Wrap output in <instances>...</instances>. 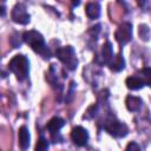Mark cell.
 I'll list each match as a JSON object with an SVG mask.
<instances>
[{"label":"cell","instance_id":"6da1fadb","mask_svg":"<svg viewBox=\"0 0 151 151\" xmlns=\"http://www.w3.org/2000/svg\"><path fill=\"white\" fill-rule=\"evenodd\" d=\"M22 39H24V41L27 45L31 46V48L34 52L39 53L42 58H45V59L51 58V52H50L48 47L46 46L45 39H44V37H42L41 33H39L38 31H34V29L27 31V32L24 33Z\"/></svg>","mask_w":151,"mask_h":151},{"label":"cell","instance_id":"7a4b0ae2","mask_svg":"<svg viewBox=\"0 0 151 151\" xmlns=\"http://www.w3.org/2000/svg\"><path fill=\"white\" fill-rule=\"evenodd\" d=\"M8 68L15 74L18 80H25L29 73V61L24 54H17L8 63Z\"/></svg>","mask_w":151,"mask_h":151},{"label":"cell","instance_id":"3957f363","mask_svg":"<svg viewBox=\"0 0 151 151\" xmlns=\"http://www.w3.org/2000/svg\"><path fill=\"white\" fill-rule=\"evenodd\" d=\"M55 55L70 71H74L77 68L78 59L76 55V51L72 46H63V47L57 48Z\"/></svg>","mask_w":151,"mask_h":151},{"label":"cell","instance_id":"277c9868","mask_svg":"<svg viewBox=\"0 0 151 151\" xmlns=\"http://www.w3.org/2000/svg\"><path fill=\"white\" fill-rule=\"evenodd\" d=\"M104 129L109 134H111V136H113L116 138L125 137L127 134V132H129L127 126L124 123H122V122H119V120H117L114 118L107 119L106 123H105Z\"/></svg>","mask_w":151,"mask_h":151},{"label":"cell","instance_id":"5b68a950","mask_svg":"<svg viewBox=\"0 0 151 151\" xmlns=\"http://www.w3.org/2000/svg\"><path fill=\"white\" fill-rule=\"evenodd\" d=\"M114 38L118 41V44L122 46L129 44L132 39V24L131 22L120 24L114 33Z\"/></svg>","mask_w":151,"mask_h":151},{"label":"cell","instance_id":"8992f818","mask_svg":"<svg viewBox=\"0 0 151 151\" xmlns=\"http://www.w3.org/2000/svg\"><path fill=\"white\" fill-rule=\"evenodd\" d=\"M11 18L14 22L20 24V25H27L31 21V15L28 14L26 6L22 4H17L12 12H11Z\"/></svg>","mask_w":151,"mask_h":151},{"label":"cell","instance_id":"52a82bcc","mask_svg":"<svg viewBox=\"0 0 151 151\" xmlns=\"http://www.w3.org/2000/svg\"><path fill=\"white\" fill-rule=\"evenodd\" d=\"M71 139L78 146H85L88 142V132L83 126H76L71 131Z\"/></svg>","mask_w":151,"mask_h":151},{"label":"cell","instance_id":"ba28073f","mask_svg":"<svg viewBox=\"0 0 151 151\" xmlns=\"http://www.w3.org/2000/svg\"><path fill=\"white\" fill-rule=\"evenodd\" d=\"M18 138H19V145L21 150H26L29 146V142H31V136H29V131L28 129L22 125L20 126L19 131H18Z\"/></svg>","mask_w":151,"mask_h":151},{"label":"cell","instance_id":"9c48e42d","mask_svg":"<svg viewBox=\"0 0 151 151\" xmlns=\"http://www.w3.org/2000/svg\"><path fill=\"white\" fill-rule=\"evenodd\" d=\"M113 58H114V54H113L112 45H111V42L106 41L101 47V60H103V64L110 65L112 63Z\"/></svg>","mask_w":151,"mask_h":151},{"label":"cell","instance_id":"30bf717a","mask_svg":"<svg viewBox=\"0 0 151 151\" xmlns=\"http://www.w3.org/2000/svg\"><path fill=\"white\" fill-rule=\"evenodd\" d=\"M125 105H126L129 111L137 112V111H139L142 109L143 100L139 97H136V96H127L126 99H125Z\"/></svg>","mask_w":151,"mask_h":151},{"label":"cell","instance_id":"8fae6325","mask_svg":"<svg viewBox=\"0 0 151 151\" xmlns=\"http://www.w3.org/2000/svg\"><path fill=\"white\" fill-rule=\"evenodd\" d=\"M64 125H65V120L64 119H61L59 117H53V118H51L48 120L46 127H47V130L50 131L51 134H54V133H58Z\"/></svg>","mask_w":151,"mask_h":151},{"label":"cell","instance_id":"7c38bea8","mask_svg":"<svg viewBox=\"0 0 151 151\" xmlns=\"http://www.w3.org/2000/svg\"><path fill=\"white\" fill-rule=\"evenodd\" d=\"M125 85L127 86V88L133 90V91L139 90V88H142V87L145 86L144 81L142 80V78H140L139 76H131V77H127L126 80H125Z\"/></svg>","mask_w":151,"mask_h":151},{"label":"cell","instance_id":"4fadbf2b","mask_svg":"<svg viewBox=\"0 0 151 151\" xmlns=\"http://www.w3.org/2000/svg\"><path fill=\"white\" fill-rule=\"evenodd\" d=\"M85 12L90 19H98L100 15V6L98 2H88L86 5Z\"/></svg>","mask_w":151,"mask_h":151},{"label":"cell","instance_id":"5bb4252c","mask_svg":"<svg viewBox=\"0 0 151 151\" xmlns=\"http://www.w3.org/2000/svg\"><path fill=\"white\" fill-rule=\"evenodd\" d=\"M109 67L111 68V71H114V72H119V71L124 70V67H125V60H124L122 53H119L118 55H116L113 58V60L109 65Z\"/></svg>","mask_w":151,"mask_h":151},{"label":"cell","instance_id":"9a60e30c","mask_svg":"<svg viewBox=\"0 0 151 151\" xmlns=\"http://www.w3.org/2000/svg\"><path fill=\"white\" fill-rule=\"evenodd\" d=\"M138 76L142 78L145 85L151 86V67H144L139 71Z\"/></svg>","mask_w":151,"mask_h":151},{"label":"cell","instance_id":"2e32d148","mask_svg":"<svg viewBox=\"0 0 151 151\" xmlns=\"http://www.w3.org/2000/svg\"><path fill=\"white\" fill-rule=\"evenodd\" d=\"M138 33H139L140 39H143L144 41H147V40L150 39V34H151V32H150V28H149L147 25H145V24L140 25V26H139V31H138Z\"/></svg>","mask_w":151,"mask_h":151},{"label":"cell","instance_id":"e0dca14e","mask_svg":"<svg viewBox=\"0 0 151 151\" xmlns=\"http://www.w3.org/2000/svg\"><path fill=\"white\" fill-rule=\"evenodd\" d=\"M47 149H48V142H47V139H45L44 137H40L39 140H38V143H37V145H35V150L37 151H45Z\"/></svg>","mask_w":151,"mask_h":151},{"label":"cell","instance_id":"ac0fdd59","mask_svg":"<svg viewBox=\"0 0 151 151\" xmlns=\"http://www.w3.org/2000/svg\"><path fill=\"white\" fill-rule=\"evenodd\" d=\"M126 150H139L140 149V146L139 145H137L134 142H131V143H129L127 145H126V147H125Z\"/></svg>","mask_w":151,"mask_h":151},{"label":"cell","instance_id":"d6986e66","mask_svg":"<svg viewBox=\"0 0 151 151\" xmlns=\"http://www.w3.org/2000/svg\"><path fill=\"white\" fill-rule=\"evenodd\" d=\"M71 2H72V5H73V7H77V6H79L80 0H71Z\"/></svg>","mask_w":151,"mask_h":151}]
</instances>
